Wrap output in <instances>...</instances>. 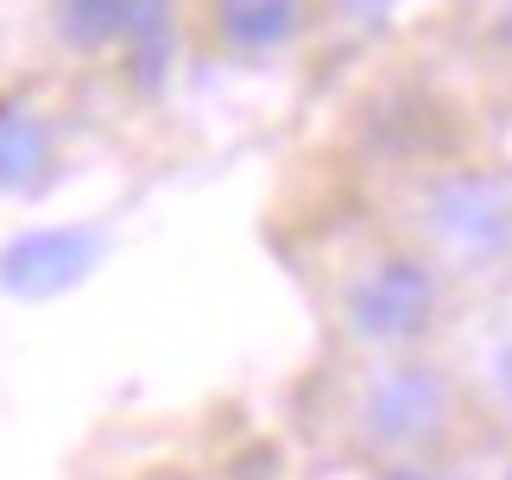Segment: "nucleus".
<instances>
[{
    "label": "nucleus",
    "instance_id": "1",
    "mask_svg": "<svg viewBox=\"0 0 512 480\" xmlns=\"http://www.w3.org/2000/svg\"><path fill=\"white\" fill-rule=\"evenodd\" d=\"M487 392L437 348L405 354H342L329 379L323 436L354 468H392V462H443L487 443Z\"/></svg>",
    "mask_w": 512,
    "mask_h": 480
},
{
    "label": "nucleus",
    "instance_id": "2",
    "mask_svg": "<svg viewBox=\"0 0 512 480\" xmlns=\"http://www.w3.org/2000/svg\"><path fill=\"white\" fill-rule=\"evenodd\" d=\"M317 297L342 354H405L437 348V335L456 323L462 285L411 234L373 215L323 253Z\"/></svg>",
    "mask_w": 512,
    "mask_h": 480
},
{
    "label": "nucleus",
    "instance_id": "3",
    "mask_svg": "<svg viewBox=\"0 0 512 480\" xmlns=\"http://www.w3.org/2000/svg\"><path fill=\"white\" fill-rule=\"evenodd\" d=\"M386 222L418 240L462 291L512 278V171L468 146L386 177Z\"/></svg>",
    "mask_w": 512,
    "mask_h": 480
},
{
    "label": "nucleus",
    "instance_id": "4",
    "mask_svg": "<svg viewBox=\"0 0 512 480\" xmlns=\"http://www.w3.org/2000/svg\"><path fill=\"white\" fill-rule=\"evenodd\" d=\"M51 45L76 64H114L127 83L159 89L184 32L177 0H51Z\"/></svg>",
    "mask_w": 512,
    "mask_h": 480
},
{
    "label": "nucleus",
    "instance_id": "5",
    "mask_svg": "<svg viewBox=\"0 0 512 480\" xmlns=\"http://www.w3.org/2000/svg\"><path fill=\"white\" fill-rule=\"evenodd\" d=\"M184 19L209 57L260 70L317 38V26L329 19V0H190Z\"/></svg>",
    "mask_w": 512,
    "mask_h": 480
},
{
    "label": "nucleus",
    "instance_id": "6",
    "mask_svg": "<svg viewBox=\"0 0 512 480\" xmlns=\"http://www.w3.org/2000/svg\"><path fill=\"white\" fill-rule=\"evenodd\" d=\"M64 165V127L26 89H0V196H38Z\"/></svg>",
    "mask_w": 512,
    "mask_h": 480
},
{
    "label": "nucleus",
    "instance_id": "7",
    "mask_svg": "<svg viewBox=\"0 0 512 480\" xmlns=\"http://www.w3.org/2000/svg\"><path fill=\"white\" fill-rule=\"evenodd\" d=\"M95 240L89 228H38V234H19L7 253H0V285L19 291V297H51L76 285L89 266H95Z\"/></svg>",
    "mask_w": 512,
    "mask_h": 480
},
{
    "label": "nucleus",
    "instance_id": "8",
    "mask_svg": "<svg viewBox=\"0 0 512 480\" xmlns=\"http://www.w3.org/2000/svg\"><path fill=\"white\" fill-rule=\"evenodd\" d=\"M481 45L494 51L500 70H512V0H487V13H481Z\"/></svg>",
    "mask_w": 512,
    "mask_h": 480
},
{
    "label": "nucleus",
    "instance_id": "9",
    "mask_svg": "<svg viewBox=\"0 0 512 480\" xmlns=\"http://www.w3.org/2000/svg\"><path fill=\"white\" fill-rule=\"evenodd\" d=\"M367 480H449L443 462H392V468H361Z\"/></svg>",
    "mask_w": 512,
    "mask_h": 480
},
{
    "label": "nucleus",
    "instance_id": "10",
    "mask_svg": "<svg viewBox=\"0 0 512 480\" xmlns=\"http://www.w3.org/2000/svg\"><path fill=\"white\" fill-rule=\"evenodd\" d=\"M133 480H209L203 468H184V462H159V468H146V474H133Z\"/></svg>",
    "mask_w": 512,
    "mask_h": 480
},
{
    "label": "nucleus",
    "instance_id": "11",
    "mask_svg": "<svg viewBox=\"0 0 512 480\" xmlns=\"http://www.w3.org/2000/svg\"><path fill=\"white\" fill-rule=\"evenodd\" d=\"M500 480H512V436H506V468H500Z\"/></svg>",
    "mask_w": 512,
    "mask_h": 480
}]
</instances>
